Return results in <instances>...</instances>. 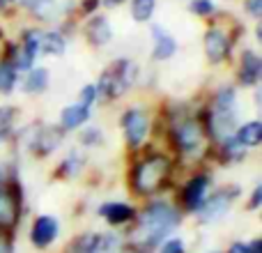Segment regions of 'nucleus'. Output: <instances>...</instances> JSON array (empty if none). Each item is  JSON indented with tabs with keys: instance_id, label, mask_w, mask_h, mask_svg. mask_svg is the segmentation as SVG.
I'll use <instances>...</instances> for the list:
<instances>
[{
	"instance_id": "obj_14",
	"label": "nucleus",
	"mask_w": 262,
	"mask_h": 253,
	"mask_svg": "<svg viewBox=\"0 0 262 253\" xmlns=\"http://www.w3.org/2000/svg\"><path fill=\"white\" fill-rule=\"evenodd\" d=\"M262 62L260 58L253 53V51H246L244 55H242V72H239V78L244 86H255L260 78V72H262Z\"/></svg>"
},
{
	"instance_id": "obj_21",
	"label": "nucleus",
	"mask_w": 262,
	"mask_h": 253,
	"mask_svg": "<svg viewBox=\"0 0 262 253\" xmlns=\"http://www.w3.org/2000/svg\"><path fill=\"white\" fill-rule=\"evenodd\" d=\"M16 86V69L9 62H0V92L9 95Z\"/></svg>"
},
{
	"instance_id": "obj_1",
	"label": "nucleus",
	"mask_w": 262,
	"mask_h": 253,
	"mask_svg": "<svg viewBox=\"0 0 262 253\" xmlns=\"http://www.w3.org/2000/svg\"><path fill=\"white\" fill-rule=\"evenodd\" d=\"M180 223V212L168 203H152L145 214L140 217V228L136 233V240H140L145 246H152L161 242L172 228Z\"/></svg>"
},
{
	"instance_id": "obj_32",
	"label": "nucleus",
	"mask_w": 262,
	"mask_h": 253,
	"mask_svg": "<svg viewBox=\"0 0 262 253\" xmlns=\"http://www.w3.org/2000/svg\"><path fill=\"white\" fill-rule=\"evenodd\" d=\"M108 3H111V5H120V3H122V0H108Z\"/></svg>"
},
{
	"instance_id": "obj_22",
	"label": "nucleus",
	"mask_w": 262,
	"mask_h": 253,
	"mask_svg": "<svg viewBox=\"0 0 262 253\" xmlns=\"http://www.w3.org/2000/svg\"><path fill=\"white\" fill-rule=\"evenodd\" d=\"M118 251H120V237L106 235V237H97L92 249L88 253H118Z\"/></svg>"
},
{
	"instance_id": "obj_13",
	"label": "nucleus",
	"mask_w": 262,
	"mask_h": 253,
	"mask_svg": "<svg viewBox=\"0 0 262 253\" xmlns=\"http://www.w3.org/2000/svg\"><path fill=\"white\" fill-rule=\"evenodd\" d=\"M235 143L239 147H255L262 143V124L258 120H251V122L242 124L235 134Z\"/></svg>"
},
{
	"instance_id": "obj_31",
	"label": "nucleus",
	"mask_w": 262,
	"mask_h": 253,
	"mask_svg": "<svg viewBox=\"0 0 262 253\" xmlns=\"http://www.w3.org/2000/svg\"><path fill=\"white\" fill-rule=\"evenodd\" d=\"M228 253H251V249H249V244H239V242H237V244L230 246Z\"/></svg>"
},
{
	"instance_id": "obj_24",
	"label": "nucleus",
	"mask_w": 262,
	"mask_h": 253,
	"mask_svg": "<svg viewBox=\"0 0 262 253\" xmlns=\"http://www.w3.org/2000/svg\"><path fill=\"white\" fill-rule=\"evenodd\" d=\"M78 159H81V157H78ZM78 159H76V154L72 152V154L67 157V161L62 163V168H60V171H62L67 177H74V175L78 173V168H81V161H78Z\"/></svg>"
},
{
	"instance_id": "obj_5",
	"label": "nucleus",
	"mask_w": 262,
	"mask_h": 253,
	"mask_svg": "<svg viewBox=\"0 0 262 253\" xmlns=\"http://www.w3.org/2000/svg\"><path fill=\"white\" fill-rule=\"evenodd\" d=\"M58 233H60L58 219L49 217V214H41V217H37L35 223H32L30 240H32V244H35L37 249H46V246H51L55 242Z\"/></svg>"
},
{
	"instance_id": "obj_23",
	"label": "nucleus",
	"mask_w": 262,
	"mask_h": 253,
	"mask_svg": "<svg viewBox=\"0 0 262 253\" xmlns=\"http://www.w3.org/2000/svg\"><path fill=\"white\" fill-rule=\"evenodd\" d=\"M14 124V109H0V140L12 131Z\"/></svg>"
},
{
	"instance_id": "obj_9",
	"label": "nucleus",
	"mask_w": 262,
	"mask_h": 253,
	"mask_svg": "<svg viewBox=\"0 0 262 253\" xmlns=\"http://www.w3.org/2000/svg\"><path fill=\"white\" fill-rule=\"evenodd\" d=\"M152 35H154L152 58L154 60H168V58H172V55H175V51H177V41L172 39L170 35H166L161 26H154L152 28Z\"/></svg>"
},
{
	"instance_id": "obj_8",
	"label": "nucleus",
	"mask_w": 262,
	"mask_h": 253,
	"mask_svg": "<svg viewBox=\"0 0 262 253\" xmlns=\"http://www.w3.org/2000/svg\"><path fill=\"white\" fill-rule=\"evenodd\" d=\"M90 120V109L88 106H83V104H69V106H64L62 109V113H60V126L62 129H67V131H72V129H78V126H83Z\"/></svg>"
},
{
	"instance_id": "obj_17",
	"label": "nucleus",
	"mask_w": 262,
	"mask_h": 253,
	"mask_svg": "<svg viewBox=\"0 0 262 253\" xmlns=\"http://www.w3.org/2000/svg\"><path fill=\"white\" fill-rule=\"evenodd\" d=\"M46 86H49V72H46L44 67H39V69H32V72L28 74L23 90H26L28 95H37V92H44Z\"/></svg>"
},
{
	"instance_id": "obj_3",
	"label": "nucleus",
	"mask_w": 262,
	"mask_h": 253,
	"mask_svg": "<svg viewBox=\"0 0 262 253\" xmlns=\"http://www.w3.org/2000/svg\"><path fill=\"white\" fill-rule=\"evenodd\" d=\"M136 78V65L129 60H120L118 65H113L111 72H106L101 76L97 92H104L106 97H120L129 86H134Z\"/></svg>"
},
{
	"instance_id": "obj_15",
	"label": "nucleus",
	"mask_w": 262,
	"mask_h": 253,
	"mask_svg": "<svg viewBox=\"0 0 262 253\" xmlns=\"http://www.w3.org/2000/svg\"><path fill=\"white\" fill-rule=\"evenodd\" d=\"M111 35H113V32H111V23L106 21L104 16L92 18L90 26H88V37H90V41L97 46L106 44V41L111 39Z\"/></svg>"
},
{
	"instance_id": "obj_19",
	"label": "nucleus",
	"mask_w": 262,
	"mask_h": 253,
	"mask_svg": "<svg viewBox=\"0 0 262 253\" xmlns=\"http://www.w3.org/2000/svg\"><path fill=\"white\" fill-rule=\"evenodd\" d=\"M16 219V203L5 189H0V226H9Z\"/></svg>"
},
{
	"instance_id": "obj_10",
	"label": "nucleus",
	"mask_w": 262,
	"mask_h": 253,
	"mask_svg": "<svg viewBox=\"0 0 262 253\" xmlns=\"http://www.w3.org/2000/svg\"><path fill=\"white\" fill-rule=\"evenodd\" d=\"M177 143H180V147L184 150V152H195V150L200 147V143H203V131H200V126L195 122H184L177 129Z\"/></svg>"
},
{
	"instance_id": "obj_2",
	"label": "nucleus",
	"mask_w": 262,
	"mask_h": 253,
	"mask_svg": "<svg viewBox=\"0 0 262 253\" xmlns=\"http://www.w3.org/2000/svg\"><path fill=\"white\" fill-rule=\"evenodd\" d=\"M168 168H170V163H168V159H163V157L145 159V161L138 163L134 171V189L138 191L140 196L154 191L159 186V182L166 177Z\"/></svg>"
},
{
	"instance_id": "obj_4",
	"label": "nucleus",
	"mask_w": 262,
	"mask_h": 253,
	"mask_svg": "<svg viewBox=\"0 0 262 253\" xmlns=\"http://www.w3.org/2000/svg\"><path fill=\"white\" fill-rule=\"evenodd\" d=\"M147 129H149L147 115L140 109H129L122 115V131H124V138H127L129 147H138L145 140V136H147Z\"/></svg>"
},
{
	"instance_id": "obj_27",
	"label": "nucleus",
	"mask_w": 262,
	"mask_h": 253,
	"mask_svg": "<svg viewBox=\"0 0 262 253\" xmlns=\"http://www.w3.org/2000/svg\"><path fill=\"white\" fill-rule=\"evenodd\" d=\"M191 12H195L198 16H207V14L214 12V3L212 0H195V3L191 5Z\"/></svg>"
},
{
	"instance_id": "obj_28",
	"label": "nucleus",
	"mask_w": 262,
	"mask_h": 253,
	"mask_svg": "<svg viewBox=\"0 0 262 253\" xmlns=\"http://www.w3.org/2000/svg\"><path fill=\"white\" fill-rule=\"evenodd\" d=\"M249 12L253 14V16H260V12H262V0H249Z\"/></svg>"
},
{
	"instance_id": "obj_26",
	"label": "nucleus",
	"mask_w": 262,
	"mask_h": 253,
	"mask_svg": "<svg viewBox=\"0 0 262 253\" xmlns=\"http://www.w3.org/2000/svg\"><path fill=\"white\" fill-rule=\"evenodd\" d=\"M159 253H184V244H182V240H177V237H170V240H166L161 244Z\"/></svg>"
},
{
	"instance_id": "obj_12",
	"label": "nucleus",
	"mask_w": 262,
	"mask_h": 253,
	"mask_svg": "<svg viewBox=\"0 0 262 253\" xmlns=\"http://www.w3.org/2000/svg\"><path fill=\"white\" fill-rule=\"evenodd\" d=\"M99 214L111 226H122L134 219V207H129L127 203H106L99 207Z\"/></svg>"
},
{
	"instance_id": "obj_16",
	"label": "nucleus",
	"mask_w": 262,
	"mask_h": 253,
	"mask_svg": "<svg viewBox=\"0 0 262 253\" xmlns=\"http://www.w3.org/2000/svg\"><path fill=\"white\" fill-rule=\"evenodd\" d=\"M64 37L60 32H41L39 35V53L62 55L64 53Z\"/></svg>"
},
{
	"instance_id": "obj_6",
	"label": "nucleus",
	"mask_w": 262,
	"mask_h": 253,
	"mask_svg": "<svg viewBox=\"0 0 262 253\" xmlns=\"http://www.w3.org/2000/svg\"><path fill=\"white\" fill-rule=\"evenodd\" d=\"M209 186V175H195L184 186V203L189 209H198L205 203V194Z\"/></svg>"
},
{
	"instance_id": "obj_20",
	"label": "nucleus",
	"mask_w": 262,
	"mask_h": 253,
	"mask_svg": "<svg viewBox=\"0 0 262 253\" xmlns=\"http://www.w3.org/2000/svg\"><path fill=\"white\" fill-rule=\"evenodd\" d=\"M154 7H157V0H131V16L134 21L145 23L152 18Z\"/></svg>"
},
{
	"instance_id": "obj_18",
	"label": "nucleus",
	"mask_w": 262,
	"mask_h": 253,
	"mask_svg": "<svg viewBox=\"0 0 262 253\" xmlns=\"http://www.w3.org/2000/svg\"><path fill=\"white\" fill-rule=\"evenodd\" d=\"M235 104H237L235 90L232 88H221L216 95V101H214V109H216V113L235 115Z\"/></svg>"
},
{
	"instance_id": "obj_25",
	"label": "nucleus",
	"mask_w": 262,
	"mask_h": 253,
	"mask_svg": "<svg viewBox=\"0 0 262 253\" xmlns=\"http://www.w3.org/2000/svg\"><path fill=\"white\" fill-rule=\"evenodd\" d=\"M97 95H99V92H97V86H85L81 90V101H78V104H83V106H88V109H90L92 104H95L97 101Z\"/></svg>"
},
{
	"instance_id": "obj_11",
	"label": "nucleus",
	"mask_w": 262,
	"mask_h": 253,
	"mask_svg": "<svg viewBox=\"0 0 262 253\" xmlns=\"http://www.w3.org/2000/svg\"><path fill=\"white\" fill-rule=\"evenodd\" d=\"M203 207V221H207V223H214V221H219V219H223L228 214V209H230V200L226 198V194H216V196H212V198L207 200V203H203L200 205Z\"/></svg>"
},
{
	"instance_id": "obj_29",
	"label": "nucleus",
	"mask_w": 262,
	"mask_h": 253,
	"mask_svg": "<svg viewBox=\"0 0 262 253\" xmlns=\"http://www.w3.org/2000/svg\"><path fill=\"white\" fill-rule=\"evenodd\" d=\"M92 138L99 140V138H101V131H99V129H90L85 136H83V143H85V145H92Z\"/></svg>"
},
{
	"instance_id": "obj_33",
	"label": "nucleus",
	"mask_w": 262,
	"mask_h": 253,
	"mask_svg": "<svg viewBox=\"0 0 262 253\" xmlns=\"http://www.w3.org/2000/svg\"><path fill=\"white\" fill-rule=\"evenodd\" d=\"M5 3H7V0H5ZM0 5H3V0H0Z\"/></svg>"
},
{
	"instance_id": "obj_7",
	"label": "nucleus",
	"mask_w": 262,
	"mask_h": 253,
	"mask_svg": "<svg viewBox=\"0 0 262 253\" xmlns=\"http://www.w3.org/2000/svg\"><path fill=\"white\" fill-rule=\"evenodd\" d=\"M205 53H207V58L212 60L214 65L221 62V60H226V55H228V37L223 35L219 28H212V30L205 35Z\"/></svg>"
},
{
	"instance_id": "obj_30",
	"label": "nucleus",
	"mask_w": 262,
	"mask_h": 253,
	"mask_svg": "<svg viewBox=\"0 0 262 253\" xmlns=\"http://www.w3.org/2000/svg\"><path fill=\"white\" fill-rule=\"evenodd\" d=\"M260 200H262V186H258V189L253 191V198H251V209H255L260 205Z\"/></svg>"
}]
</instances>
